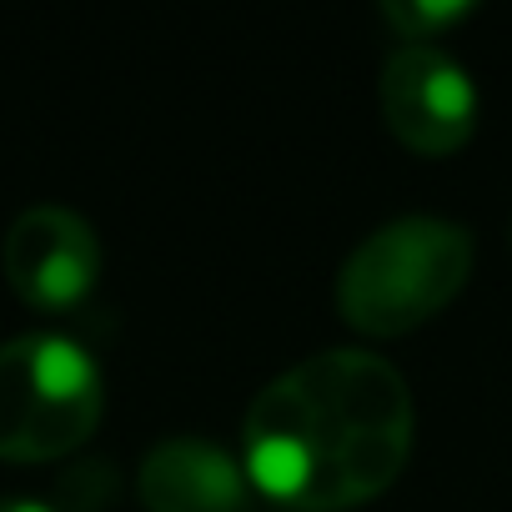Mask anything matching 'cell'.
<instances>
[{"label": "cell", "mask_w": 512, "mask_h": 512, "mask_svg": "<svg viewBox=\"0 0 512 512\" xmlns=\"http://www.w3.org/2000/svg\"><path fill=\"white\" fill-rule=\"evenodd\" d=\"M382 16L392 21V31L402 41H432L437 46V31L472 16V6H407V0H392V6H382Z\"/></svg>", "instance_id": "7"}, {"label": "cell", "mask_w": 512, "mask_h": 512, "mask_svg": "<svg viewBox=\"0 0 512 512\" xmlns=\"http://www.w3.org/2000/svg\"><path fill=\"white\" fill-rule=\"evenodd\" d=\"M0 267L21 302L41 312H66L101 277V236L81 211L61 201H36L6 226Z\"/></svg>", "instance_id": "5"}, {"label": "cell", "mask_w": 512, "mask_h": 512, "mask_svg": "<svg viewBox=\"0 0 512 512\" xmlns=\"http://www.w3.org/2000/svg\"><path fill=\"white\" fill-rule=\"evenodd\" d=\"M0 512H56V507L36 497H0Z\"/></svg>", "instance_id": "8"}, {"label": "cell", "mask_w": 512, "mask_h": 512, "mask_svg": "<svg viewBox=\"0 0 512 512\" xmlns=\"http://www.w3.org/2000/svg\"><path fill=\"white\" fill-rule=\"evenodd\" d=\"M472 262L477 246L462 221L397 216L352 246L337 272V312L362 337H407L467 287Z\"/></svg>", "instance_id": "2"}, {"label": "cell", "mask_w": 512, "mask_h": 512, "mask_svg": "<svg viewBox=\"0 0 512 512\" xmlns=\"http://www.w3.org/2000/svg\"><path fill=\"white\" fill-rule=\"evenodd\" d=\"M417 437L407 377L362 347H327L292 362L251 397L241 467L292 512H347L382 497Z\"/></svg>", "instance_id": "1"}, {"label": "cell", "mask_w": 512, "mask_h": 512, "mask_svg": "<svg viewBox=\"0 0 512 512\" xmlns=\"http://www.w3.org/2000/svg\"><path fill=\"white\" fill-rule=\"evenodd\" d=\"M146 512H246L251 482L241 457L211 437H161L136 472Z\"/></svg>", "instance_id": "6"}, {"label": "cell", "mask_w": 512, "mask_h": 512, "mask_svg": "<svg viewBox=\"0 0 512 512\" xmlns=\"http://www.w3.org/2000/svg\"><path fill=\"white\" fill-rule=\"evenodd\" d=\"M106 412V382L91 352L61 332L0 342V457L51 462L76 452Z\"/></svg>", "instance_id": "3"}, {"label": "cell", "mask_w": 512, "mask_h": 512, "mask_svg": "<svg viewBox=\"0 0 512 512\" xmlns=\"http://www.w3.org/2000/svg\"><path fill=\"white\" fill-rule=\"evenodd\" d=\"M387 131L417 156H452L477 131V86L432 41H402L382 61L377 81Z\"/></svg>", "instance_id": "4"}]
</instances>
